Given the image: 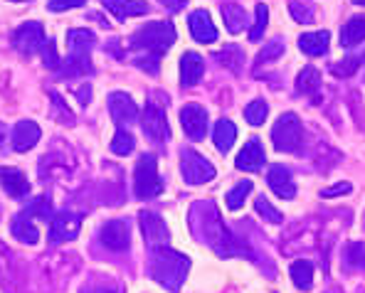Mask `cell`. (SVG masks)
<instances>
[{
  "mask_svg": "<svg viewBox=\"0 0 365 293\" xmlns=\"http://www.w3.org/2000/svg\"><path fill=\"white\" fill-rule=\"evenodd\" d=\"M101 3L116 20H128L148 13V3H141V0H101Z\"/></svg>",
  "mask_w": 365,
  "mask_h": 293,
  "instance_id": "ffe728a7",
  "label": "cell"
},
{
  "mask_svg": "<svg viewBox=\"0 0 365 293\" xmlns=\"http://www.w3.org/2000/svg\"><path fill=\"white\" fill-rule=\"evenodd\" d=\"M13 237L20 239L23 244H37L40 242V229H37V225L32 222V212L25 210L23 215H18L13 220Z\"/></svg>",
  "mask_w": 365,
  "mask_h": 293,
  "instance_id": "44dd1931",
  "label": "cell"
},
{
  "mask_svg": "<svg viewBox=\"0 0 365 293\" xmlns=\"http://www.w3.org/2000/svg\"><path fill=\"white\" fill-rule=\"evenodd\" d=\"M180 124L182 131L187 133V138L192 141H202L207 133V111L200 104H187L180 111Z\"/></svg>",
  "mask_w": 365,
  "mask_h": 293,
  "instance_id": "30bf717a",
  "label": "cell"
},
{
  "mask_svg": "<svg viewBox=\"0 0 365 293\" xmlns=\"http://www.w3.org/2000/svg\"><path fill=\"white\" fill-rule=\"evenodd\" d=\"M133 146H136V141H133V136L126 131H116V136L111 138V153H116V156H128V153H133Z\"/></svg>",
  "mask_w": 365,
  "mask_h": 293,
  "instance_id": "f546056e",
  "label": "cell"
},
{
  "mask_svg": "<svg viewBox=\"0 0 365 293\" xmlns=\"http://www.w3.org/2000/svg\"><path fill=\"white\" fill-rule=\"evenodd\" d=\"M289 10H292L294 20H299V23H311L314 20V5H311V0H292V5H289Z\"/></svg>",
  "mask_w": 365,
  "mask_h": 293,
  "instance_id": "4dcf8cb0",
  "label": "cell"
},
{
  "mask_svg": "<svg viewBox=\"0 0 365 293\" xmlns=\"http://www.w3.org/2000/svg\"><path fill=\"white\" fill-rule=\"evenodd\" d=\"M363 40H365V18H351L341 33V45L356 47L358 42H363Z\"/></svg>",
  "mask_w": 365,
  "mask_h": 293,
  "instance_id": "484cf974",
  "label": "cell"
},
{
  "mask_svg": "<svg viewBox=\"0 0 365 293\" xmlns=\"http://www.w3.org/2000/svg\"><path fill=\"white\" fill-rule=\"evenodd\" d=\"M351 193V185L348 183H341L336 188H329V190H321V197H336V195H346Z\"/></svg>",
  "mask_w": 365,
  "mask_h": 293,
  "instance_id": "ab89813d",
  "label": "cell"
},
{
  "mask_svg": "<svg viewBox=\"0 0 365 293\" xmlns=\"http://www.w3.org/2000/svg\"><path fill=\"white\" fill-rule=\"evenodd\" d=\"M96 42V35L91 30H69L67 35V45H69V55L64 60L62 67V77H84V74H91L94 67H91V47Z\"/></svg>",
  "mask_w": 365,
  "mask_h": 293,
  "instance_id": "3957f363",
  "label": "cell"
},
{
  "mask_svg": "<svg viewBox=\"0 0 365 293\" xmlns=\"http://www.w3.org/2000/svg\"><path fill=\"white\" fill-rule=\"evenodd\" d=\"M358 62H361L358 57H348V60L338 62V67H334V72L338 74V77H343V74L348 77V74H353L358 69Z\"/></svg>",
  "mask_w": 365,
  "mask_h": 293,
  "instance_id": "74e56055",
  "label": "cell"
},
{
  "mask_svg": "<svg viewBox=\"0 0 365 293\" xmlns=\"http://www.w3.org/2000/svg\"><path fill=\"white\" fill-rule=\"evenodd\" d=\"M99 242L104 244L111 252H126L128 244H131V229L123 220H111L101 227L99 232Z\"/></svg>",
  "mask_w": 365,
  "mask_h": 293,
  "instance_id": "8fae6325",
  "label": "cell"
},
{
  "mask_svg": "<svg viewBox=\"0 0 365 293\" xmlns=\"http://www.w3.org/2000/svg\"><path fill=\"white\" fill-rule=\"evenodd\" d=\"M180 170L187 185H202L215 178V165L207 158H202L200 153L190 151V148L180 153Z\"/></svg>",
  "mask_w": 365,
  "mask_h": 293,
  "instance_id": "8992f818",
  "label": "cell"
},
{
  "mask_svg": "<svg viewBox=\"0 0 365 293\" xmlns=\"http://www.w3.org/2000/svg\"><path fill=\"white\" fill-rule=\"evenodd\" d=\"M319 87H321L319 72H316L314 67H306L297 79V92L299 94H314V92H319Z\"/></svg>",
  "mask_w": 365,
  "mask_h": 293,
  "instance_id": "4316f807",
  "label": "cell"
},
{
  "mask_svg": "<svg viewBox=\"0 0 365 293\" xmlns=\"http://www.w3.org/2000/svg\"><path fill=\"white\" fill-rule=\"evenodd\" d=\"M272 143L279 153H297L304 143V126L297 114H282L272 129Z\"/></svg>",
  "mask_w": 365,
  "mask_h": 293,
  "instance_id": "277c9868",
  "label": "cell"
},
{
  "mask_svg": "<svg viewBox=\"0 0 365 293\" xmlns=\"http://www.w3.org/2000/svg\"><path fill=\"white\" fill-rule=\"evenodd\" d=\"M267 20H269V10H267V5H264V3H259V5H257L255 28L250 30V40H252V42H257V40L262 37V33H264V28H267Z\"/></svg>",
  "mask_w": 365,
  "mask_h": 293,
  "instance_id": "d590c367",
  "label": "cell"
},
{
  "mask_svg": "<svg viewBox=\"0 0 365 293\" xmlns=\"http://www.w3.org/2000/svg\"><path fill=\"white\" fill-rule=\"evenodd\" d=\"M42 60H45V65L50 67V69H57L60 67V60H57V50H55V42L52 40H47V45L42 47Z\"/></svg>",
  "mask_w": 365,
  "mask_h": 293,
  "instance_id": "8d00e7d4",
  "label": "cell"
},
{
  "mask_svg": "<svg viewBox=\"0 0 365 293\" xmlns=\"http://www.w3.org/2000/svg\"><path fill=\"white\" fill-rule=\"evenodd\" d=\"M79 229H82V217L74 212H57L50 222V239L55 244L72 242L79 237Z\"/></svg>",
  "mask_w": 365,
  "mask_h": 293,
  "instance_id": "9c48e42d",
  "label": "cell"
},
{
  "mask_svg": "<svg viewBox=\"0 0 365 293\" xmlns=\"http://www.w3.org/2000/svg\"><path fill=\"white\" fill-rule=\"evenodd\" d=\"M45 45H47V40H45V28H42V23H25L13 33V47L23 57L37 55V52H42Z\"/></svg>",
  "mask_w": 365,
  "mask_h": 293,
  "instance_id": "52a82bcc",
  "label": "cell"
},
{
  "mask_svg": "<svg viewBox=\"0 0 365 293\" xmlns=\"http://www.w3.org/2000/svg\"><path fill=\"white\" fill-rule=\"evenodd\" d=\"M217 60L222 62L225 67L232 69V72H240V69H242L245 57H242V50H240V47H227V50L220 52Z\"/></svg>",
  "mask_w": 365,
  "mask_h": 293,
  "instance_id": "1f68e13d",
  "label": "cell"
},
{
  "mask_svg": "<svg viewBox=\"0 0 365 293\" xmlns=\"http://www.w3.org/2000/svg\"><path fill=\"white\" fill-rule=\"evenodd\" d=\"M87 0H50L47 3V8L52 10V13H60V10H69V8H77V5H84Z\"/></svg>",
  "mask_w": 365,
  "mask_h": 293,
  "instance_id": "f35d334b",
  "label": "cell"
},
{
  "mask_svg": "<svg viewBox=\"0 0 365 293\" xmlns=\"http://www.w3.org/2000/svg\"><path fill=\"white\" fill-rule=\"evenodd\" d=\"M255 190V185L250 183V180H242V183H237L232 190L227 193V197H225V202H227V207L230 210H240V207L245 205V200H247V195Z\"/></svg>",
  "mask_w": 365,
  "mask_h": 293,
  "instance_id": "83f0119b",
  "label": "cell"
},
{
  "mask_svg": "<svg viewBox=\"0 0 365 293\" xmlns=\"http://www.w3.org/2000/svg\"><path fill=\"white\" fill-rule=\"evenodd\" d=\"M143 133L151 138L153 143H163L170 138V129H168V119H165V111L160 104H153L148 101L146 109H143Z\"/></svg>",
  "mask_w": 365,
  "mask_h": 293,
  "instance_id": "ba28073f",
  "label": "cell"
},
{
  "mask_svg": "<svg viewBox=\"0 0 365 293\" xmlns=\"http://www.w3.org/2000/svg\"><path fill=\"white\" fill-rule=\"evenodd\" d=\"M187 269H190V261L182 254L173 252L163 244V247H153V266L151 274L165 289H180L182 279H185Z\"/></svg>",
  "mask_w": 365,
  "mask_h": 293,
  "instance_id": "7a4b0ae2",
  "label": "cell"
},
{
  "mask_svg": "<svg viewBox=\"0 0 365 293\" xmlns=\"http://www.w3.org/2000/svg\"><path fill=\"white\" fill-rule=\"evenodd\" d=\"M133 190L141 200H151V197L160 195L163 185H160V175H158V163L155 156L146 153L141 156V161L136 163V173H133Z\"/></svg>",
  "mask_w": 365,
  "mask_h": 293,
  "instance_id": "5b68a950",
  "label": "cell"
},
{
  "mask_svg": "<svg viewBox=\"0 0 365 293\" xmlns=\"http://www.w3.org/2000/svg\"><path fill=\"white\" fill-rule=\"evenodd\" d=\"M289 274H292V281L297 289H311V284H314V266H311V261H294L292 266H289Z\"/></svg>",
  "mask_w": 365,
  "mask_h": 293,
  "instance_id": "d4e9b609",
  "label": "cell"
},
{
  "mask_svg": "<svg viewBox=\"0 0 365 293\" xmlns=\"http://www.w3.org/2000/svg\"><path fill=\"white\" fill-rule=\"evenodd\" d=\"M222 18H225V25H227V30L232 35L242 33L245 25H247V13L242 5L237 3H225L222 5Z\"/></svg>",
  "mask_w": 365,
  "mask_h": 293,
  "instance_id": "cb8c5ba5",
  "label": "cell"
},
{
  "mask_svg": "<svg viewBox=\"0 0 365 293\" xmlns=\"http://www.w3.org/2000/svg\"><path fill=\"white\" fill-rule=\"evenodd\" d=\"M267 183H269L272 193L282 200H292L297 195V185H294V178L284 165H272L269 175H267Z\"/></svg>",
  "mask_w": 365,
  "mask_h": 293,
  "instance_id": "e0dca14e",
  "label": "cell"
},
{
  "mask_svg": "<svg viewBox=\"0 0 365 293\" xmlns=\"http://www.w3.org/2000/svg\"><path fill=\"white\" fill-rule=\"evenodd\" d=\"M284 55V40H272L269 45L264 47V50L257 55V65H264V62H274L277 57H282Z\"/></svg>",
  "mask_w": 365,
  "mask_h": 293,
  "instance_id": "836d02e7",
  "label": "cell"
},
{
  "mask_svg": "<svg viewBox=\"0 0 365 293\" xmlns=\"http://www.w3.org/2000/svg\"><path fill=\"white\" fill-rule=\"evenodd\" d=\"M3 138H5V124H0V143H3Z\"/></svg>",
  "mask_w": 365,
  "mask_h": 293,
  "instance_id": "60d3db41",
  "label": "cell"
},
{
  "mask_svg": "<svg viewBox=\"0 0 365 293\" xmlns=\"http://www.w3.org/2000/svg\"><path fill=\"white\" fill-rule=\"evenodd\" d=\"M267 114H269V106H267L262 99L250 101V104H247V109H245V119H247V124H250V126H262V124H264V119H267Z\"/></svg>",
  "mask_w": 365,
  "mask_h": 293,
  "instance_id": "f1b7e54d",
  "label": "cell"
},
{
  "mask_svg": "<svg viewBox=\"0 0 365 293\" xmlns=\"http://www.w3.org/2000/svg\"><path fill=\"white\" fill-rule=\"evenodd\" d=\"M175 42V28L170 23H151L146 28H141L136 35L131 37V50L143 52L136 60V65L141 69H148L151 74L158 72V57L173 47Z\"/></svg>",
  "mask_w": 365,
  "mask_h": 293,
  "instance_id": "6da1fadb",
  "label": "cell"
},
{
  "mask_svg": "<svg viewBox=\"0 0 365 293\" xmlns=\"http://www.w3.org/2000/svg\"><path fill=\"white\" fill-rule=\"evenodd\" d=\"M187 28H190V35L195 37L202 45H210V42L217 40V28L212 25V18L207 15V10H195L187 18Z\"/></svg>",
  "mask_w": 365,
  "mask_h": 293,
  "instance_id": "5bb4252c",
  "label": "cell"
},
{
  "mask_svg": "<svg viewBox=\"0 0 365 293\" xmlns=\"http://www.w3.org/2000/svg\"><path fill=\"white\" fill-rule=\"evenodd\" d=\"M212 141L220 153H227L230 148L235 146V141H237V126H235L230 119L217 121V124H215V131H212Z\"/></svg>",
  "mask_w": 365,
  "mask_h": 293,
  "instance_id": "603a6c76",
  "label": "cell"
},
{
  "mask_svg": "<svg viewBox=\"0 0 365 293\" xmlns=\"http://www.w3.org/2000/svg\"><path fill=\"white\" fill-rule=\"evenodd\" d=\"M109 114L119 126H126V124H133V121L138 119V106L133 104V99L128 97V94L114 92L109 97Z\"/></svg>",
  "mask_w": 365,
  "mask_h": 293,
  "instance_id": "7c38bea8",
  "label": "cell"
},
{
  "mask_svg": "<svg viewBox=\"0 0 365 293\" xmlns=\"http://www.w3.org/2000/svg\"><path fill=\"white\" fill-rule=\"evenodd\" d=\"M255 207H257V212H259L262 217H264L267 222H272V225H282V212L279 210H274V207L267 202V197H257V202H255Z\"/></svg>",
  "mask_w": 365,
  "mask_h": 293,
  "instance_id": "e575fe53",
  "label": "cell"
},
{
  "mask_svg": "<svg viewBox=\"0 0 365 293\" xmlns=\"http://www.w3.org/2000/svg\"><path fill=\"white\" fill-rule=\"evenodd\" d=\"M329 42H331V35L319 30V33H306L299 37V47L302 52H306L309 57H321L329 52Z\"/></svg>",
  "mask_w": 365,
  "mask_h": 293,
  "instance_id": "7402d4cb",
  "label": "cell"
},
{
  "mask_svg": "<svg viewBox=\"0 0 365 293\" xmlns=\"http://www.w3.org/2000/svg\"><path fill=\"white\" fill-rule=\"evenodd\" d=\"M205 74V62H202L200 55L195 52H185L180 60V84L182 87H195L197 82Z\"/></svg>",
  "mask_w": 365,
  "mask_h": 293,
  "instance_id": "d6986e66",
  "label": "cell"
},
{
  "mask_svg": "<svg viewBox=\"0 0 365 293\" xmlns=\"http://www.w3.org/2000/svg\"><path fill=\"white\" fill-rule=\"evenodd\" d=\"M353 3H356V5H363V8H365V0H353Z\"/></svg>",
  "mask_w": 365,
  "mask_h": 293,
  "instance_id": "b9f144b4",
  "label": "cell"
},
{
  "mask_svg": "<svg viewBox=\"0 0 365 293\" xmlns=\"http://www.w3.org/2000/svg\"><path fill=\"white\" fill-rule=\"evenodd\" d=\"M0 185L10 197L15 200H23L30 193V183H28V175L18 168H0Z\"/></svg>",
  "mask_w": 365,
  "mask_h": 293,
  "instance_id": "2e32d148",
  "label": "cell"
},
{
  "mask_svg": "<svg viewBox=\"0 0 365 293\" xmlns=\"http://www.w3.org/2000/svg\"><path fill=\"white\" fill-rule=\"evenodd\" d=\"M264 148H262L259 138H252V141H247V146L242 151L237 153V168L245 170V173H257V170H262V165H264Z\"/></svg>",
  "mask_w": 365,
  "mask_h": 293,
  "instance_id": "ac0fdd59",
  "label": "cell"
},
{
  "mask_svg": "<svg viewBox=\"0 0 365 293\" xmlns=\"http://www.w3.org/2000/svg\"><path fill=\"white\" fill-rule=\"evenodd\" d=\"M346 261L351 269H365V244L353 242L351 247L346 249Z\"/></svg>",
  "mask_w": 365,
  "mask_h": 293,
  "instance_id": "d6a6232c",
  "label": "cell"
},
{
  "mask_svg": "<svg viewBox=\"0 0 365 293\" xmlns=\"http://www.w3.org/2000/svg\"><path fill=\"white\" fill-rule=\"evenodd\" d=\"M15 3H28V0H15Z\"/></svg>",
  "mask_w": 365,
  "mask_h": 293,
  "instance_id": "7bdbcfd3",
  "label": "cell"
},
{
  "mask_svg": "<svg viewBox=\"0 0 365 293\" xmlns=\"http://www.w3.org/2000/svg\"><path fill=\"white\" fill-rule=\"evenodd\" d=\"M42 131L35 121H18L13 129V151L15 153H28L30 148H35V143L40 141Z\"/></svg>",
  "mask_w": 365,
  "mask_h": 293,
  "instance_id": "9a60e30c",
  "label": "cell"
},
{
  "mask_svg": "<svg viewBox=\"0 0 365 293\" xmlns=\"http://www.w3.org/2000/svg\"><path fill=\"white\" fill-rule=\"evenodd\" d=\"M138 220H141L143 237H146V242L151 249L163 247V244L168 242V227H165V222L160 220L158 215H153V212H141Z\"/></svg>",
  "mask_w": 365,
  "mask_h": 293,
  "instance_id": "4fadbf2b",
  "label": "cell"
}]
</instances>
